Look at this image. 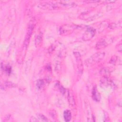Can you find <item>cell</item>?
Listing matches in <instances>:
<instances>
[{"mask_svg":"<svg viewBox=\"0 0 122 122\" xmlns=\"http://www.w3.org/2000/svg\"><path fill=\"white\" fill-rule=\"evenodd\" d=\"M105 53L103 51H100L94 53L85 61L86 66H91L100 62L103 59Z\"/></svg>","mask_w":122,"mask_h":122,"instance_id":"6da1fadb","label":"cell"},{"mask_svg":"<svg viewBox=\"0 0 122 122\" xmlns=\"http://www.w3.org/2000/svg\"><path fill=\"white\" fill-rule=\"evenodd\" d=\"M35 26V23L34 20H30L28 25L27 32H26L24 41L23 44H24V46L25 48H27V47L29 45V44L30 42V40L32 34Z\"/></svg>","mask_w":122,"mask_h":122,"instance_id":"7a4b0ae2","label":"cell"},{"mask_svg":"<svg viewBox=\"0 0 122 122\" xmlns=\"http://www.w3.org/2000/svg\"><path fill=\"white\" fill-rule=\"evenodd\" d=\"M78 27V25L74 24H66L61 26L59 31L61 35H68L71 33Z\"/></svg>","mask_w":122,"mask_h":122,"instance_id":"3957f363","label":"cell"},{"mask_svg":"<svg viewBox=\"0 0 122 122\" xmlns=\"http://www.w3.org/2000/svg\"><path fill=\"white\" fill-rule=\"evenodd\" d=\"M113 39L112 38L103 37L99 40L95 45V48L97 50L103 49L112 43Z\"/></svg>","mask_w":122,"mask_h":122,"instance_id":"277c9868","label":"cell"},{"mask_svg":"<svg viewBox=\"0 0 122 122\" xmlns=\"http://www.w3.org/2000/svg\"><path fill=\"white\" fill-rule=\"evenodd\" d=\"M38 7L43 10H53L57 9L59 8V4L57 2H51V1H46L42 2L39 3Z\"/></svg>","mask_w":122,"mask_h":122,"instance_id":"5b68a950","label":"cell"},{"mask_svg":"<svg viewBox=\"0 0 122 122\" xmlns=\"http://www.w3.org/2000/svg\"><path fill=\"white\" fill-rule=\"evenodd\" d=\"M73 54L75 57L76 61L77 62V67L78 70V75L79 76H81L82 74L83 70V64L82 59L81 58V56L79 52H74Z\"/></svg>","mask_w":122,"mask_h":122,"instance_id":"8992f818","label":"cell"},{"mask_svg":"<svg viewBox=\"0 0 122 122\" xmlns=\"http://www.w3.org/2000/svg\"><path fill=\"white\" fill-rule=\"evenodd\" d=\"M95 34V30L91 27H89L85 30L82 35V39L85 41L90 40Z\"/></svg>","mask_w":122,"mask_h":122,"instance_id":"52a82bcc","label":"cell"},{"mask_svg":"<svg viewBox=\"0 0 122 122\" xmlns=\"http://www.w3.org/2000/svg\"><path fill=\"white\" fill-rule=\"evenodd\" d=\"M101 85L102 86V87L105 88H107L109 86L113 87L115 86L113 82L105 76H103L101 80Z\"/></svg>","mask_w":122,"mask_h":122,"instance_id":"ba28073f","label":"cell"},{"mask_svg":"<svg viewBox=\"0 0 122 122\" xmlns=\"http://www.w3.org/2000/svg\"><path fill=\"white\" fill-rule=\"evenodd\" d=\"M68 101L69 104L72 106L74 107L76 105L74 97V96L71 92V91L68 92Z\"/></svg>","mask_w":122,"mask_h":122,"instance_id":"9c48e42d","label":"cell"},{"mask_svg":"<svg viewBox=\"0 0 122 122\" xmlns=\"http://www.w3.org/2000/svg\"><path fill=\"white\" fill-rule=\"evenodd\" d=\"M109 23L106 20L103 21L102 22L100 25H99V27L98 28V31L99 33L102 32V31H103L104 30H105L106 29H107V28L109 27Z\"/></svg>","mask_w":122,"mask_h":122,"instance_id":"30bf717a","label":"cell"},{"mask_svg":"<svg viewBox=\"0 0 122 122\" xmlns=\"http://www.w3.org/2000/svg\"><path fill=\"white\" fill-rule=\"evenodd\" d=\"M43 34L41 32H40L37 35L35 40V44L36 47L40 46L42 42Z\"/></svg>","mask_w":122,"mask_h":122,"instance_id":"8fae6325","label":"cell"},{"mask_svg":"<svg viewBox=\"0 0 122 122\" xmlns=\"http://www.w3.org/2000/svg\"><path fill=\"white\" fill-rule=\"evenodd\" d=\"M92 97L93 99L95 101H99L100 99V96L98 92L96 86H94L92 91Z\"/></svg>","mask_w":122,"mask_h":122,"instance_id":"7c38bea8","label":"cell"},{"mask_svg":"<svg viewBox=\"0 0 122 122\" xmlns=\"http://www.w3.org/2000/svg\"><path fill=\"white\" fill-rule=\"evenodd\" d=\"M58 4H60L66 7H73L75 5V3L71 1H67V0H61L57 2Z\"/></svg>","mask_w":122,"mask_h":122,"instance_id":"4fadbf2b","label":"cell"},{"mask_svg":"<svg viewBox=\"0 0 122 122\" xmlns=\"http://www.w3.org/2000/svg\"><path fill=\"white\" fill-rule=\"evenodd\" d=\"M63 117L65 122H69L71 118V112L69 110H66L63 112Z\"/></svg>","mask_w":122,"mask_h":122,"instance_id":"5bb4252c","label":"cell"},{"mask_svg":"<svg viewBox=\"0 0 122 122\" xmlns=\"http://www.w3.org/2000/svg\"><path fill=\"white\" fill-rule=\"evenodd\" d=\"M46 83V81L44 80H39L36 84V86H37V88L39 89H41L45 85Z\"/></svg>","mask_w":122,"mask_h":122,"instance_id":"9a60e30c","label":"cell"},{"mask_svg":"<svg viewBox=\"0 0 122 122\" xmlns=\"http://www.w3.org/2000/svg\"><path fill=\"white\" fill-rule=\"evenodd\" d=\"M37 119L39 121H43V122H48L49 120L48 118L44 116L43 114L39 113L37 115Z\"/></svg>","mask_w":122,"mask_h":122,"instance_id":"2e32d148","label":"cell"},{"mask_svg":"<svg viewBox=\"0 0 122 122\" xmlns=\"http://www.w3.org/2000/svg\"><path fill=\"white\" fill-rule=\"evenodd\" d=\"M118 60H119V57L117 56H113L112 57V58L111 59L110 61V63L114 64H116V62H117Z\"/></svg>","mask_w":122,"mask_h":122,"instance_id":"e0dca14e","label":"cell"},{"mask_svg":"<svg viewBox=\"0 0 122 122\" xmlns=\"http://www.w3.org/2000/svg\"><path fill=\"white\" fill-rule=\"evenodd\" d=\"M5 86L7 87H9V88H11V87H13L14 86V85L13 83H12L11 82H9V81H7L5 83Z\"/></svg>","mask_w":122,"mask_h":122,"instance_id":"ac0fdd59","label":"cell"},{"mask_svg":"<svg viewBox=\"0 0 122 122\" xmlns=\"http://www.w3.org/2000/svg\"><path fill=\"white\" fill-rule=\"evenodd\" d=\"M122 43H120L117 45V50L118 51L121 52L122 51Z\"/></svg>","mask_w":122,"mask_h":122,"instance_id":"d6986e66","label":"cell"},{"mask_svg":"<svg viewBox=\"0 0 122 122\" xmlns=\"http://www.w3.org/2000/svg\"><path fill=\"white\" fill-rule=\"evenodd\" d=\"M6 71L9 73H10V71H11V68L10 67H7L6 68Z\"/></svg>","mask_w":122,"mask_h":122,"instance_id":"ffe728a7","label":"cell"}]
</instances>
